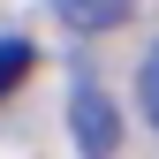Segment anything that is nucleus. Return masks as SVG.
<instances>
[{
	"label": "nucleus",
	"instance_id": "f257e3e1",
	"mask_svg": "<svg viewBox=\"0 0 159 159\" xmlns=\"http://www.w3.org/2000/svg\"><path fill=\"white\" fill-rule=\"evenodd\" d=\"M68 136L84 152H114L121 144V114H114V98L91 84V76H76V91H68Z\"/></svg>",
	"mask_w": 159,
	"mask_h": 159
},
{
	"label": "nucleus",
	"instance_id": "f03ea898",
	"mask_svg": "<svg viewBox=\"0 0 159 159\" xmlns=\"http://www.w3.org/2000/svg\"><path fill=\"white\" fill-rule=\"evenodd\" d=\"M53 15H61V30H76V38H98V30H121L136 15V0H53Z\"/></svg>",
	"mask_w": 159,
	"mask_h": 159
},
{
	"label": "nucleus",
	"instance_id": "7ed1b4c3",
	"mask_svg": "<svg viewBox=\"0 0 159 159\" xmlns=\"http://www.w3.org/2000/svg\"><path fill=\"white\" fill-rule=\"evenodd\" d=\"M30 68H38V53L23 46V38H0V98H8L15 84H23V76H30Z\"/></svg>",
	"mask_w": 159,
	"mask_h": 159
},
{
	"label": "nucleus",
	"instance_id": "20e7f679",
	"mask_svg": "<svg viewBox=\"0 0 159 159\" xmlns=\"http://www.w3.org/2000/svg\"><path fill=\"white\" fill-rule=\"evenodd\" d=\"M136 98H144V121L159 129V46L144 53V68H136Z\"/></svg>",
	"mask_w": 159,
	"mask_h": 159
}]
</instances>
